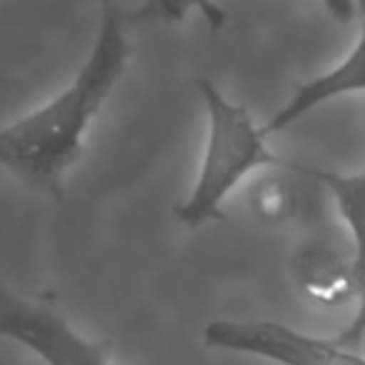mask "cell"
Wrapping results in <instances>:
<instances>
[{
	"mask_svg": "<svg viewBox=\"0 0 365 365\" xmlns=\"http://www.w3.org/2000/svg\"><path fill=\"white\" fill-rule=\"evenodd\" d=\"M323 6L340 23L350 21L358 13L355 0H323ZM190 11L203 13V18L213 28H220L225 23V11L215 0H143L135 18L143 23H175L182 21Z\"/></svg>",
	"mask_w": 365,
	"mask_h": 365,
	"instance_id": "obj_7",
	"label": "cell"
},
{
	"mask_svg": "<svg viewBox=\"0 0 365 365\" xmlns=\"http://www.w3.org/2000/svg\"><path fill=\"white\" fill-rule=\"evenodd\" d=\"M130 58L123 13L106 0L96 41L81 71L46 106L0 128V168L28 188L63 195V178L81 160L91 123L115 91Z\"/></svg>",
	"mask_w": 365,
	"mask_h": 365,
	"instance_id": "obj_1",
	"label": "cell"
},
{
	"mask_svg": "<svg viewBox=\"0 0 365 365\" xmlns=\"http://www.w3.org/2000/svg\"><path fill=\"white\" fill-rule=\"evenodd\" d=\"M298 168L305 175H313L323 182L325 190L333 195L335 208L343 218L350 235V273H353L355 298L358 310L353 320L335 335V340L348 348H358L365 340V170L358 173H338V170H318V168Z\"/></svg>",
	"mask_w": 365,
	"mask_h": 365,
	"instance_id": "obj_5",
	"label": "cell"
},
{
	"mask_svg": "<svg viewBox=\"0 0 365 365\" xmlns=\"http://www.w3.org/2000/svg\"><path fill=\"white\" fill-rule=\"evenodd\" d=\"M195 88L208 113V138L193 188L173 213L178 223L203 228L223 215V203L250 173L268 165H283V160L268 148L265 130L255 125L240 103L225 98L208 78H198Z\"/></svg>",
	"mask_w": 365,
	"mask_h": 365,
	"instance_id": "obj_2",
	"label": "cell"
},
{
	"mask_svg": "<svg viewBox=\"0 0 365 365\" xmlns=\"http://www.w3.org/2000/svg\"><path fill=\"white\" fill-rule=\"evenodd\" d=\"M0 338L28 348L46 365H110L106 345L88 340L61 310L0 283Z\"/></svg>",
	"mask_w": 365,
	"mask_h": 365,
	"instance_id": "obj_4",
	"label": "cell"
},
{
	"mask_svg": "<svg viewBox=\"0 0 365 365\" xmlns=\"http://www.w3.org/2000/svg\"><path fill=\"white\" fill-rule=\"evenodd\" d=\"M255 215L263 220H283L290 210V190L283 182H263L255 193Z\"/></svg>",
	"mask_w": 365,
	"mask_h": 365,
	"instance_id": "obj_9",
	"label": "cell"
},
{
	"mask_svg": "<svg viewBox=\"0 0 365 365\" xmlns=\"http://www.w3.org/2000/svg\"><path fill=\"white\" fill-rule=\"evenodd\" d=\"M355 8H358V13L365 18V0H355Z\"/></svg>",
	"mask_w": 365,
	"mask_h": 365,
	"instance_id": "obj_10",
	"label": "cell"
},
{
	"mask_svg": "<svg viewBox=\"0 0 365 365\" xmlns=\"http://www.w3.org/2000/svg\"><path fill=\"white\" fill-rule=\"evenodd\" d=\"M353 93H365V23L360 28V36L355 46L348 51V56L333 66L330 71L320 73L318 78L300 83L293 91L280 110H275L263 125L265 135L288 130L298 120H303L308 113L323 108L325 103H333L338 98L353 96Z\"/></svg>",
	"mask_w": 365,
	"mask_h": 365,
	"instance_id": "obj_6",
	"label": "cell"
},
{
	"mask_svg": "<svg viewBox=\"0 0 365 365\" xmlns=\"http://www.w3.org/2000/svg\"><path fill=\"white\" fill-rule=\"evenodd\" d=\"M203 343L275 365H365L358 348H348L335 338L308 335L278 320H210Z\"/></svg>",
	"mask_w": 365,
	"mask_h": 365,
	"instance_id": "obj_3",
	"label": "cell"
},
{
	"mask_svg": "<svg viewBox=\"0 0 365 365\" xmlns=\"http://www.w3.org/2000/svg\"><path fill=\"white\" fill-rule=\"evenodd\" d=\"M303 283L305 290L315 295V300H345L355 295L353 273L348 268H340L330 253H308L303 265Z\"/></svg>",
	"mask_w": 365,
	"mask_h": 365,
	"instance_id": "obj_8",
	"label": "cell"
}]
</instances>
